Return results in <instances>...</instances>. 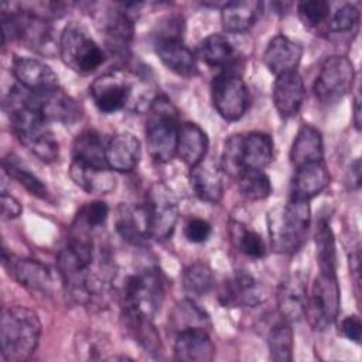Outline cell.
Returning a JSON list of instances; mask_svg holds the SVG:
<instances>
[{
    "label": "cell",
    "instance_id": "obj_41",
    "mask_svg": "<svg viewBox=\"0 0 362 362\" xmlns=\"http://www.w3.org/2000/svg\"><path fill=\"white\" fill-rule=\"evenodd\" d=\"M240 194L249 201H262L272 194V182L263 170H245L238 175Z\"/></svg>",
    "mask_w": 362,
    "mask_h": 362
},
{
    "label": "cell",
    "instance_id": "obj_14",
    "mask_svg": "<svg viewBox=\"0 0 362 362\" xmlns=\"http://www.w3.org/2000/svg\"><path fill=\"white\" fill-rule=\"evenodd\" d=\"M269 297L267 287L245 270L229 277L221 290L219 301L225 307H256Z\"/></svg>",
    "mask_w": 362,
    "mask_h": 362
},
{
    "label": "cell",
    "instance_id": "obj_1",
    "mask_svg": "<svg viewBox=\"0 0 362 362\" xmlns=\"http://www.w3.org/2000/svg\"><path fill=\"white\" fill-rule=\"evenodd\" d=\"M89 92L96 107L103 113H115L124 107L144 112L158 96L148 69H113L96 78Z\"/></svg>",
    "mask_w": 362,
    "mask_h": 362
},
{
    "label": "cell",
    "instance_id": "obj_40",
    "mask_svg": "<svg viewBox=\"0 0 362 362\" xmlns=\"http://www.w3.org/2000/svg\"><path fill=\"white\" fill-rule=\"evenodd\" d=\"M229 235L235 247L243 255L253 259H262L266 256V245L262 236L246 228L243 223L230 222Z\"/></svg>",
    "mask_w": 362,
    "mask_h": 362
},
{
    "label": "cell",
    "instance_id": "obj_12",
    "mask_svg": "<svg viewBox=\"0 0 362 362\" xmlns=\"http://www.w3.org/2000/svg\"><path fill=\"white\" fill-rule=\"evenodd\" d=\"M354 79L355 68L352 61L344 55H332L322 62L313 90L320 102L335 103L351 90Z\"/></svg>",
    "mask_w": 362,
    "mask_h": 362
},
{
    "label": "cell",
    "instance_id": "obj_32",
    "mask_svg": "<svg viewBox=\"0 0 362 362\" xmlns=\"http://www.w3.org/2000/svg\"><path fill=\"white\" fill-rule=\"evenodd\" d=\"M208 136L195 123L185 122L180 124L177 140V156L189 167L201 163L208 151Z\"/></svg>",
    "mask_w": 362,
    "mask_h": 362
},
{
    "label": "cell",
    "instance_id": "obj_27",
    "mask_svg": "<svg viewBox=\"0 0 362 362\" xmlns=\"http://www.w3.org/2000/svg\"><path fill=\"white\" fill-rule=\"evenodd\" d=\"M189 182L195 195L209 204H218L223 194L221 168L211 160L204 158L191 167Z\"/></svg>",
    "mask_w": 362,
    "mask_h": 362
},
{
    "label": "cell",
    "instance_id": "obj_47",
    "mask_svg": "<svg viewBox=\"0 0 362 362\" xmlns=\"http://www.w3.org/2000/svg\"><path fill=\"white\" fill-rule=\"evenodd\" d=\"M341 332L345 338L349 341L359 344L361 342V334H362V324L358 315H348L341 322Z\"/></svg>",
    "mask_w": 362,
    "mask_h": 362
},
{
    "label": "cell",
    "instance_id": "obj_17",
    "mask_svg": "<svg viewBox=\"0 0 362 362\" xmlns=\"http://www.w3.org/2000/svg\"><path fill=\"white\" fill-rule=\"evenodd\" d=\"M107 51L116 57H127L133 40V18L129 11L109 10L98 18Z\"/></svg>",
    "mask_w": 362,
    "mask_h": 362
},
{
    "label": "cell",
    "instance_id": "obj_36",
    "mask_svg": "<svg viewBox=\"0 0 362 362\" xmlns=\"http://www.w3.org/2000/svg\"><path fill=\"white\" fill-rule=\"evenodd\" d=\"M267 345L270 356L276 362H290L293 359L294 332L291 322L279 314L267 331Z\"/></svg>",
    "mask_w": 362,
    "mask_h": 362
},
{
    "label": "cell",
    "instance_id": "obj_4",
    "mask_svg": "<svg viewBox=\"0 0 362 362\" xmlns=\"http://www.w3.org/2000/svg\"><path fill=\"white\" fill-rule=\"evenodd\" d=\"M40 335L41 322L34 310L24 305H8L1 310L0 341L4 361L28 359L38 346Z\"/></svg>",
    "mask_w": 362,
    "mask_h": 362
},
{
    "label": "cell",
    "instance_id": "obj_33",
    "mask_svg": "<svg viewBox=\"0 0 362 362\" xmlns=\"http://www.w3.org/2000/svg\"><path fill=\"white\" fill-rule=\"evenodd\" d=\"M116 229L119 235L132 245H141L148 239V228L144 206L122 204L117 209Z\"/></svg>",
    "mask_w": 362,
    "mask_h": 362
},
{
    "label": "cell",
    "instance_id": "obj_20",
    "mask_svg": "<svg viewBox=\"0 0 362 362\" xmlns=\"http://www.w3.org/2000/svg\"><path fill=\"white\" fill-rule=\"evenodd\" d=\"M301 44L283 34H279L269 41L263 54V62L273 75L279 76L294 72L301 61Z\"/></svg>",
    "mask_w": 362,
    "mask_h": 362
},
{
    "label": "cell",
    "instance_id": "obj_38",
    "mask_svg": "<svg viewBox=\"0 0 362 362\" xmlns=\"http://www.w3.org/2000/svg\"><path fill=\"white\" fill-rule=\"evenodd\" d=\"M212 286V269L204 262H195L189 264L182 273V288L188 298H198L208 294Z\"/></svg>",
    "mask_w": 362,
    "mask_h": 362
},
{
    "label": "cell",
    "instance_id": "obj_23",
    "mask_svg": "<svg viewBox=\"0 0 362 362\" xmlns=\"http://www.w3.org/2000/svg\"><path fill=\"white\" fill-rule=\"evenodd\" d=\"M141 158L140 140L132 133H117L106 143L105 160L112 171L129 173Z\"/></svg>",
    "mask_w": 362,
    "mask_h": 362
},
{
    "label": "cell",
    "instance_id": "obj_28",
    "mask_svg": "<svg viewBox=\"0 0 362 362\" xmlns=\"http://www.w3.org/2000/svg\"><path fill=\"white\" fill-rule=\"evenodd\" d=\"M329 182V175L324 161L307 164L296 168L291 180L290 198L308 201L321 194Z\"/></svg>",
    "mask_w": 362,
    "mask_h": 362
},
{
    "label": "cell",
    "instance_id": "obj_39",
    "mask_svg": "<svg viewBox=\"0 0 362 362\" xmlns=\"http://www.w3.org/2000/svg\"><path fill=\"white\" fill-rule=\"evenodd\" d=\"M3 170L10 175V178H14L33 195L47 198L48 189L44 182L35 174H33L30 168L24 163H21L14 154H8L3 158Z\"/></svg>",
    "mask_w": 362,
    "mask_h": 362
},
{
    "label": "cell",
    "instance_id": "obj_18",
    "mask_svg": "<svg viewBox=\"0 0 362 362\" xmlns=\"http://www.w3.org/2000/svg\"><path fill=\"white\" fill-rule=\"evenodd\" d=\"M11 72L20 86L33 93H44L59 88L58 75L37 58L16 57L11 64Z\"/></svg>",
    "mask_w": 362,
    "mask_h": 362
},
{
    "label": "cell",
    "instance_id": "obj_3",
    "mask_svg": "<svg viewBox=\"0 0 362 362\" xmlns=\"http://www.w3.org/2000/svg\"><path fill=\"white\" fill-rule=\"evenodd\" d=\"M266 221L272 249L276 253L293 255L307 240L311 222L310 204L290 198L286 204H277L269 209Z\"/></svg>",
    "mask_w": 362,
    "mask_h": 362
},
{
    "label": "cell",
    "instance_id": "obj_11",
    "mask_svg": "<svg viewBox=\"0 0 362 362\" xmlns=\"http://www.w3.org/2000/svg\"><path fill=\"white\" fill-rule=\"evenodd\" d=\"M143 206L148 236L160 240L170 238L178 221V202L174 192L164 182H154L147 191Z\"/></svg>",
    "mask_w": 362,
    "mask_h": 362
},
{
    "label": "cell",
    "instance_id": "obj_35",
    "mask_svg": "<svg viewBox=\"0 0 362 362\" xmlns=\"http://www.w3.org/2000/svg\"><path fill=\"white\" fill-rule=\"evenodd\" d=\"M105 148L106 143L103 141L100 133L93 129L83 130L74 140L72 160H78L98 167H107L105 160Z\"/></svg>",
    "mask_w": 362,
    "mask_h": 362
},
{
    "label": "cell",
    "instance_id": "obj_50",
    "mask_svg": "<svg viewBox=\"0 0 362 362\" xmlns=\"http://www.w3.org/2000/svg\"><path fill=\"white\" fill-rule=\"evenodd\" d=\"M354 123H355V127L359 130L361 129V96L359 93H356L355 99H354Z\"/></svg>",
    "mask_w": 362,
    "mask_h": 362
},
{
    "label": "cell",
    "instance_id": "obj_49",
    "mask_svg": "<svg viewBox=\"0 0 362 362\" xmlns=\"http://www.w3.org/2000/svg\"><path fill=\"white\" fill-rule=\"evenodd\" d=\"M351 187L358 188L359 182H361V161L359 158H356L352 164H351Z\"/></svg>",
    "mask_w": 362,
    "mask_h": 362
},
{
    "label": "cell",
    "instance_id": "obj_8",
    "mask_svg": "<svg viewBox=\"0 0 362 362\" xmlns=\"http://www.w3.org/2000/svg\"><path fill=\"white\" fill-rule=\"evenodd\" d=\"M147 112L144 133L148 154L156 161L167 163L177 154L180 130L177 109L165 95L158 93Z\"/></svg>",
    "mask_w": 362,
    "mask_h": 362
},
{
    "label": "cell",
    "instance_id": "obj_6",
    "mask_svg": "<svg viewBox=\"0 0 362 362\" xmlns=\"http://www.w3.org/2000/svg\"><path fill=\"white\" fill-rule=\"evenodd\" d=\"M167 286V277L157 266H144L127 274L119 294L122 311H134L153 318L161 308Z\"/></svg>",
    "mask_w": 362,
    "mask_h": 362
},
{
    "label": "cell",
    "instance_id": "obj_30",
    "mask_svg": "<svg viewBox=\"0 0 362 362\" xmlns=\"http://www.w3.org/2000/svg\"><path fill=\"white\" fill-rule=\"evenodd\" d=\"M262 11L263 3L257 0L228 1L221 8V23L226 33L240 34L257 21Z\"/></svg>",
    "mask_w": 362,
    "mask_h": 362
},
{
    "label": "cell",
    "instance_id": "obj_22",
    "mask_svg": "<svg viewBox=\"0 0 362 362\" xmlns=\"http://www.w3.org/2000/svg\"><path fill=\"white\" fill-rule=\"evenodd\" d=\"M175 359L184 362H209L215 355V345L209 331L204 328H189L178 332L174 341Z\"/></svg>",
    "mask_w": 362,
    "mask_h": 362
},
{
    "label": "cell",
    "instance_id": "obj_15",
    "mask_svg": "<svg viewBox=\"0 0 362 362\" xmlns=\"http://www.w3.org/2000/svg\"><path fill=\"white\" fill-rule=\"evenodd\" d=\"M27 102L49 123L58 122L62 124H72L82 116L79 103L59 88L44 93H33L27 90Z\"/></svg>",
    "mask_w": 362,
    "mask_h": 362
},
{
    "label": "cell",
    "instance_id": "obj_21",
    "mask_svg": "<svg viewBox=\"0 0 362 362\" xmlns=\"http://www.w3.org/2000/svg\"><path fill=\"white\" fill-rule=\"evenodd\" d=\"M305 86L297 71L276 76L273 85V102L279 115L284 119L296 116L304 102Z\"/></svg>",
    "mask_w": 362,
    "mask_h": 362
},
{
    "label": "cell",
    "instance_id": "obj_29",
    "mask_svg": "<svg viewBox=\"0 0 362 362\" xmlns=\"http://www.w3.org/2000/svg\"><path fill=\"white\" fill-rule=\"evenodd\" d=\"M120 318L127 332L146 352L154 358H161L163 342L151 317L134 311H122Z\"/></svg>",
    "mask_w": 362,
    "mask_h": 362
},
{
    "label": "cell",
    "instance_id": "obj_25",
    "mask_svg": "<svg viewBox=\"0 0 362 362\" xmlns=\"http://www.w3.org/2000/svg\"><path fill=\"white\" fill-rule=\"evenodd\" d=\"M69 177L88 194H109L116 188V177L107 167H98L72 160L69 165Z\"/></svg>",
    "mask_w": 362,
    "mask_h": 362
},
{
    "label": "cell",
    "instance_id": "obj_19",
    "mask_svg": "<svg viewBox=\"0 0 362 362\" xmlns=\"http://www.w3.org/2000/svg\"><path fill=\"white\" fill-rule=\"evenodd\" d=\"M153 47L160 61L177 75L191 78L198 74L197 58L182 42V38L154 37Z\"/></svg>",
    "mask_w": 362,
    "mask_h": 362
},
{
    "label": "cell",
    "instance_id": "obj_43",
    "mask_svg": "<svg viewBox=\"0 0 362 362\" xmlns=\"http://www.w3.org/2000/svg\"><path fill=\"white\" fill-rule=\"evenodd\" d=\"M297 14L305 27L314 28L328 18L329 3H327L324 0L301 1L297 6Z\"/></svg>",
    "mask_w": 362,
    "mask_h": 362
},
{
    "label": "cell",
    "instance_id": "obj_31",
    "mask_svg": "<svg viewBox=\"0 0 362 362\" xmlns=\"http://www.w3.org/2000/svg\"><path fill=\"white\" fill-rule=\"evenodd\" d=\"M322 136L318 129L311 124H303L290 148V163L293 168H298L307 164L324 161Z\"/></svg>",
    "mask_w": 362,
    "mask_h": 362
},
{
    "label": "cell",
    "instance_id": "obj_9",
    "mask_svg": "<svg viewBox=\"0 0 362 362\" xmlns=\"http://www.w3.org/2000/svg\"><path fill=\"white\" fill-rule=\"evenodd\" d=\"M59 55L71 69L89 74L105 62V52L98 42L78 24H68L58 40Z\"/></svg>",
    "mask_w": 362,
    "mask_h": 362
},
{
    "label": "cell",
    "instance_id": "obj_24",
    "mask_svg": "<svg viewBox=\"0 0 362 362\" xmlns=\"http://www.w3.org/2000/svg\"><path fill=\"white\" fill-rule=\"evenodd\" d=\"M307 284L303 276L293 273L287 276L277 288V310L287 321H298L304 317L307 303Z\"/></svg>",
    "mask_w": 362,
    "mask_h": 362
},
{
    "label": "cell",
    "instance_id": "obj_45",
    "mask_svg": "<svg viewBox=\"0 0 362 362\" xmlns=\"http://www.w3.org/2000/svg\"><path fill=\"white\" fill-rule=\"evenodd\" d=\"M211 232H212L211 223L201 218H194V219L188 221L185 225V229H184L185 238L192 243L205 242L209 238Z\"/></svg>",
    "mask_w": 362,
    "mask_h": 362
},
{
    "label": "cell",
    "instance_id": "obj_37",
    "mask_svg": "<svg viewBox=\"0 0 362 362\" xmlns=\"http://www.w3.org/2000/svg\"><path fill=\"white\" fill-rule=\"evenodd\" d=\"M315 255L321 273L337 274V250L335 239L329 223L325 219L318 222L315 236Z\"/></svg>",
    "mask_w": 362,
    "mask_h": 362
},
{
    "label": "cell",
    "instance_id": "obj_13",
    "mask_svg": "<svg viewBox=\"0 0 362 362\" xmlns=\"http://www.w3.org/2000/svg\"><path fill=\"white\" fill-rule=\"evenodd\" d=\"M214 107L228 122L239 120L250 103L249 89L236 72L223 71L211 82Z\"/></svg>",
    "mask_w": 362,
    "mask_h": 362
},
{
    "label": "cell",
    "instance_id": "obj_48",
    "mask_svg": "<svg viewBox=\"0 0 362 362\" xmlns=\"http://www.w3.org/2000/svg\"><path fill=\"white\" fill-rule=\"evenodd\" d=\"M0 202H1V218L4 221L16 219L21 215V211H23L21 204L13 195H8L6 191L1 192Z\"/></svg>",
    "mask_w": 362,
    "mask_h": 362
},
{
    "label": "cell",
    "instance_id": "obj_16",
    "mask_svg": "<svg viewBox=\"0 0 362 362\" xmlns=\"http://www.w3.org/2000/svg\"><path fill=\"white\" fill-rule=\"evenodd\" d=\"M1 262L7 273L23 287L38 293L51 291L52 276L49 269L41 262L34 259L17 257L11 253H7L6 247H3Z\"/></svg>",
    "mask_w": 362,
    "mask_h": 362
},
{
    "label": "cell",
    "instance_id": "obj_10",
    "mask_svg": "<svg viewBox=\"0 0 362 362\" xmlns=\"http://www.w3.org/2000/svg\"><path fill=\"white\" fill-rule=\"evenodd\" d=\"M339 286L337 274L321 273L315 277L304 308V317L315 331H324L334 324L339 311Z\"/></svg>",
    "mask_w": 362,
    "mask_h": 362
},
{
    "label": "cell",
    "instance_id": "obj_34",
    "mask_svg": "<svg viewBox=\"0 0 362 362\" xmlns=\"http://www.w3.org/2000/svg\"><path fill=\"white\" fill-rule=\"evenodd\" d=\"M168 328L173 334H178L189 328H211V320L205 310L198 307L192 298L178 301L168 314Z\"/></svg>",
    "mask_w": 362,
    "mask_h": 362
},
{
    "label": "cell",
    "instance_id": "obj_7",
    "mask_svg": "<svg viewBox=\"0 0 362 362\" xmlns=\"http://www.w3.org/2000/svg\"><path fill=\"white\" fill-rule=\"evenodd\" d=\"M273 139L263 132L238 133L225 140L221 168L232 177L245 170H263L273 160Z\"/></svg>",
    "mask_w": 362,
    "mask_h": 362
},
{
    "label": "cell",
    "instance_id": "obj_46",
    "mask_svg": "<svg viewBox=\"0 0 362 362\" xmlns=\"http://www.w3.org/2000/svg\"><path fill=\"white\" fill-rule=\"evenodd\" d=\"M76 352L79 354H85V359H96L95 354H99L105 349V344L103 339L96 338L93 335H81L76 339Z\"/></svg>",
    "mask_w": 362,
    "mask_h": 362
},
{
    "label": "cell",
    "instance_id": "obj_5",
    "mask_svg": "<svg viewBox=\"0 0 362 362\" xmlns=\"http://www.w3.org/2000/svg\"><path fill=\"white\" fill-rule=\"evenodd\" d=\"M7 6L10 10L3 8L1 11L3 44L18 40L41 55L54 57L57 52L59 54V44L49 21L24 11L18 4L7 3Z\"/></svg>",
    "mask_w": 362,
    "mask_h": 362
},
{
    "label": "cell",
    "instance_id": "obj_26",
    "mask_svg": "<svg viewBox=\"0 0 362 362\" xmlns=\"http://www.w3.org/2000/svg\"><path fill=\"white\" fill-rule=\"evenodd\" d=\"M197 55L209 66L225 68L232 72V66L239 61V51L225 34H209L197 47Z\"/></svg>",
    "mask_w": 362,
    "mask_h": 362
},
{
    "label": "cell",
    "instance_id": "obj_2",
    "mask_svg": "<svg viewBox=\"0 0 362 362\" xmlns=\"http://www.w3.org/2000/svg\"><path fill=\"white\" fill-rule=\"evenodd\" d=\"M11 130L21 144H24L41 161L52 163L59 156V146L49 127V122L27 102V90L14 88L6 100Z\"/></svg>",
    "mask_w": 362,
    "mask_h": 362
},
{
    "label": "cell",
    "instance_id": "obj_44",
    "mask_svg": "<svg viewBox=\"0 0 362 362\" xmlns=\"http://www.w3.org/2000/svg\"><path fill=\"white\" fill-rule=\"evenodd\" d=\"M359 23V10L354 6V4H344L341 6L335 14L332 16V18L329 20L328 28L331 33H346L349 30H352L354 27H356Z\"/></svg>",
    "mask_w": 362,
    "mask_h": 362
},
{
    "label": "cell",
    "instance_id": "obj_42",
    "mask_svg": "<svg viewBox=\"0 0 362 362\" xmlns=\"http://www.w3.org/2000/svg\"><path fill=\"white\" fill-rule=\"evenodd\" d=\"M107 215L109 206L103 201H92L81 206L72 223L86 230H93L95 228H99L106 222Z\"/></svg>",
    "mask_w": 362,
    "mask_h": 362
}]
</instances>
